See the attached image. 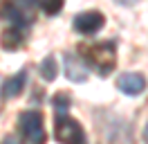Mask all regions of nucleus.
Masks as SVG:
<instances>
[{
	"label": "nucleus",
	"instance_id": "12",
	"mask_svg": "<svg viewBox=\"0 0 148 144\" xmlns=\"http://www.w3.org/2000/svg\"><path fill=\"white\" fill-rule=\"evenodd\" d=\"M52 104H54V115H65L70 106H72V99L70 95H63V92H58L54 99H52Z\"/></svg>",
	"mask_w": 148,
	"mask_h": 144
},
{
	"label": "nucleus",
	"instance_id": "9",
	"mask_svg": "<svg viewBox=\"0 0 148 144\" xmlns=\"http://www.w3.org/2000/svg\"><path fill=\"white\" fill-rule=\"evenodd\" d=\"M23 43H25V29H23V27L11 25L0 34V45H2V50H7V52L18 50Z\"/></svg>",
	"mask_w": 148,
	"mask_h": 144
},
{
	"label": "nucleus",
	"instance_id": "8",
	"mask_svg": "<svg viewBox=\"0 0 148 144\" xmlns=\"http://www.w3.org/2000/svg\"><path fill=\"white\" fill-rule=\"evenodd\" d=\"M25 81H27V72L25 70H20L18 74H14V77H9V79H5L2 86H0V97L2 99L18 97L20 92H23V88H25Z\"/></svg>",
	"mask_w": 148,
	"mask_h": 144
},
{
	"label": "nucleus",
	"instance_id": "5",
	"mask_svg": "<svg viewBox=\"0 0 148 144\" xmlns=\"http://www.w3.org/2000/svg\"><path fill=\"white\" fill-rule=\"evenodd\" d=\"M63 65H65V77L70 81H74V83H83V81H88V77H90V65H88L85 59L79 56V54L67 52L63 56Z\"/></svg>",
	"mask_w": 148,
	"mask_h": 144
},
{
	"label": "nucleus",
	"instance_id": "6",
	"mask_svg": "<svg viewBox=\"0 0 148 144\" xmlns=\"http://www.w3.org/2000/svg\"><path fill=\"white\" fill-rule=\"evenodd\" d=\"M0 20H7L9 25L23 27V29H27V27L32 25V16L27 14V9H23L20 5H16L14 0H7V2L0 7Z\"/></svg>",
	"mask_w": 148,
	"mask_h": 144
},
{
	"label": "nucleus",
	"instance_id": "7",
	"mask_svg": "<svg viewBox=\"0 0 148 144\" xmlns=\"http://www.w3.org/2000/svg\"><path fill=\"white\" fill-rule=\"evenodd\" d=\"M117 88L128 97H137L146 90V77L139 72H123L117 77Z\"/></svg>",
	"mask_w": 148,
	"mask_h": 144
},
{
	"label": "nucleus",
	"instance_id": "4",
	"mask_svg": "<svg viewBox=\"0 0 148 144\" xmlns=\"http://www.w3.org/2000/svg\"><path fill=\"white\" fill-rule=\"evenodd\" d=\"M106 25V18H103L101 11H97V9H90V11H79L72 20V27L74 32H79V34L83 36H92L97 34L99 29H103Z\"/></svg>",
	"mask_w": 148,
	"mask_h": 144
},
{
	"label": "nucleus",
	"instance_id": "14",
	"mask_svg": "<svg viewBox=\"0 0 148 144\" xmlns=\"http://www.w3.org/2000/svg\"><path fill=\"white\" fill-rule=\"evenodd\" d=\"M141 135H144V140L148 142V124H146V128H144V133H141Z\"/></svg>",
	"mask_w": 148,
	"mask_h": 144
},
{
	"label": "nucleus",
	"instance_id": "13",
	"mask_svg": "<svg viewBox=\"0 0 148 144\" xmlns=\"http://www.w3.org/2000/svg\"><path fill=\"white\" fill-rule=\"evenodd\" d=\"M14 2H16V5H20L23 9H27V11L38 7V0H14Z\"/></svg>",
	"mask_w": 148,
	"mask_h": 144
},
{
	"label": "nucleus",
	"instance_id": "3",
	"mask_svg": "<svg viewBox=\"0 0 148 144\" xmlns=\"http://www.w3.org/2000/svg\"><path fill=\"white\" fill-rule=\"evenodd\" d=\"M54 135L58 142H76L85 144V131L81 128V124L67 115H54Z\"/></svg>",
	"mask_w": 148,
	"mask_h": 144
},
{
	"label": "nucleus",
	"instance_id": "1",
	"mask_svg": "<svg viewBox=\"0 0 148 144\" xmlns=\"http://www.w3.org/2000/svg\"><path fill=\"white\" fill-rule=\"evenodd\" d=\"M85 63L90 65V70H97L101 77L110 74L117 65V45L114 41H101L94 43L85 50Z\"/></svg>",
	"mask_w": 148,
	"mask_h": 144
},
{
	"label": "nucleus",
	"instance_id": "2",
	"mask_svg": "<svg viewBox=\"0 0 148 144\" xmlns=\"http://www.w3.org/2000/svg\"><path fill=\"white\" fill-rule=\"evenodd\" d=\"M18 133L25 142H45V126H43V113L40 110H25L18 115Z\"/></svg>",
	"mask_w": 148,
	"mask_h": 144
},
{
	"label": "nucleus",
	"instance_id": "15",
	"mask_svg": "<svg viewBox=\"0 0 148 144\" xmlns=\"http://www.w3.org/2000/svg\"><path fill=\"white\" fill-rule=\"evenodd\" d=\"M119 2H123V5H128V0H119Z\"/></svg>",
	"mask_w": 148,
	"mask_h": 144
},
{
	"label": "nucleus",
	"instance_id": "11",
	"mask_svg": "<svg viewBox=\"0 0 148 144\" xmlns=\"http://www.w3.org/2000/svg\"><path fill=\"white\" fill-rule=\"evenodd\" d=\"M63 5H65V0H38V9L47 16H56L63 9Z\"/></svg>",
	"mask_w": 148,
	"mask_h": 144
},
{
	"label": "nucleus",
	"instance_id": "10",
	"mask_svg": "<svg viewBox=\"0 0 148 144\" xmlns=\"http://www.w3.org/2000/svg\"><path fill=\"white\" fill-rule=\"evenodd\" d=\"M38 72H40V77H43L45 81H54L56 79V74H58V65H56V56H54V54H47L45 59L40 61Z\"/></svg>",
	"mask_w": 148,
	"mask_h": 144
}]
</instances>
